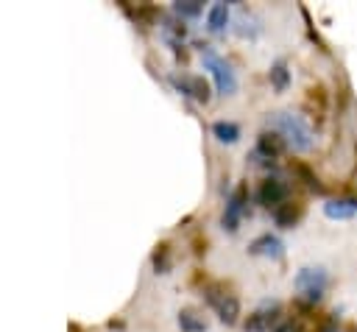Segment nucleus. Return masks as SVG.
<instances>
[{
  "label": "nucleus",
  "mask_w": 357,
  "mask_h": 332,
  "mask_svg": "<svg viewBox=\"0 0 357 332\" xmlns=\"http://www.w3.org/2000/svg\"><path fill=\"white\" fill-rule=\"evenodd\" d=\"M170 246L167 243H159L156 246V251H153V271L156 273H167L170 271Z\"/></svg>",
  "instance_id": "17"
},
{
  "label": "nucleus",
  "mask_w": 357,
  "mask_h": 332,
  "mask_svg": "<svg viewBox=\"0 0 357 332\" xmlns=\"http://www.w3.org/2000/svg\"><path fill=\"white\" fill-rule=\"evenodd\" d=\"M212 134L220 139V142H237L240 139V126L237 123H231V120H215L212 123Z\"/></svg>",
  "instance_id": "14"
},
{
  "label": "nucleus",
  "mask_w": 357,
  "mask_h": 332,
  "mask_svg": "<svg viewBox=\"0 0 357 332\" xmlns=\"http://www.w3.org/2000/svg\"><path fill=\"white\" fill-rule=\"evenodd\" d=\"M357 212V206L351 204V198H332L324 204V215L332 218V220H346Z\"/></svg>",
  "instance_id": "13"
},
{
  "label": "nucleus",
  "mask_w": 357,
  "mask_h": 332,
  "mask_svg": "<svg viewBox=\"0 0 357 332\" xmlns=\"http://www.w3.org/2000/svg\"><path fill=\"white\" fill-rule=\"evenodd\" d=\"M178 326H181V332H206V321L192 310L178 312Z\"/></svg>",
  "instance_id": "15"
},
{
  "label": "nucleus",
  "mask_w": 357,
  "mask_h": 332,
  "mask_svg": "<svg viewBox=\"0 0 357 332\" xmlns=\"http://www.w3.org/2000/svg\"><path fill=\"white\" fill-rule=\"evenodd\" d=\"M248 251H251V254H257V257L279 259V257L284 254V246H282V240H279V237H273V234H262V237H257V240L248 246Z\"/></svg>",
  "instance_id": "11"
},
{
  "label": "nucleus",
  "mask_w": 357,
  "mask_h": 332,
  "mask_svg": "<svg viewBox=\"0 0 357 332\" xmlns=\"http://www.w3.org/2000/svg\"><path fill=\"white\" fill-rule=\"evenodd\" d=\"M204 299H206V304L218 312V318H220L223 324H234V321H237V315H240V301H237V296H234L229 287H223V285H209V287L204 290Z\"/></svg>",
  "instance_id": "3"
},
{
  "label": "nucleus",
  "mask_w": 357,
  "mask_h": 332,
  "mask_svg": "<svg viewBox=\"0 0 357 332\" xmlns=\"http://www.w3.org/2000/svg\"><path fill=\"white\" fill-rule=\"evenodd\" d=\"M226 25H229V6L223 0H218L206 11V28L212 33H220V31H226Z\"/></svg>",
  "instance_id": "12"
},
{
  "label": "nucleus",
  "mask_w": 357,
  "mask_h": 332,
  "mask_svg": "<svg viewBox=\"0 0 357 332\" xmlns=\"http://www.w3.org/2000/svg\"><path fill=\"white\" fill-rule=\"evenodd\" d=\"M70 332H78V329H75V326H70Z\"/></svg>",
  "instance_id": "22"
},
{
  "label": "nucleus",
  "mask_w": 357,
  "mask_h": 332,
  "mask_svg": "<svg viewBox=\"0 0 357 332\" xmlns=\"http://www.w3.org/2000/svg\"><path fill=\"white\" fill-rule=\"evenodd\" d=\"M234 31H237L240 36H257V33H259V25H257V20H254L251 14H245V11H243V14L237 17Z\"/></svg>",
  "instance_id": "18"
},
{
  "label": "nucleus",
  "mask_w": 357,
  "mask_h": 332,
  "mask_svg": "<svg viewBox=\"0 0 357 332\" xmlns=\"http://www.w3.org/2000/svg\"><path fill=\"white\" fill-rule=\"evenodd\" d=\"M276 324H279V312H276V307L257 310V312L248 315V321H245V332H271V329H276Z\"/></svg>",
  "instance_id": "9"
},
{
  "label": "nucleus",
  "mask_w": 357,
  "mask_h": 332,
  "mask_svg": "<svg viewBox=\"0 0 357 332\" xmlns=\"http://www.w3.org/2000/svg\"><path fill=\"white\" fill-rule=\"evenodd\" d=\"M301 204H296V201H284V204H279L276 209H273V223L279 226V229H293L296 223H298V218H301Z\"/></svg>",
  "instance_id": "10"
},
{
  "label": "nucleus",
  "mask_w": 357,
  "mask_h": 332,
  "mask_svg": "<svg viewBox=\"0 0 357 332\" xmlns=\"http://www.w3.org/2000/svg\"><path fill=\"white\" fill-rule=\"evenodd\" d=\"M296 173L304 179V184H307L312 193H324V184H318V179L310 173V167H307V165H296Z\"/></svg>",
  "instance_id": "20"
},
{
  "label": "nucleus",
  "mask_w": 357,
  "mask_h": 332,
  "mask_svg": "<svg viewBox=\"0 0 357 332\" xmlns=\"http://www.w3.org/2000/svg\"><path fill=\"white\" fill-rule=\"evenodd\" d=\"M326 282H329V276H326L324 268H301V271L296 273V290H298L307 301H312V304L324 296Z\"/></svg>",
  "instance_id": "4"
},
{
  "label": "nucleus",
  "mask_w": 357,
  "mask_h": 332,
  "mask_svg": "<svg viewBox=\"0 0 357 332\" xmlns=\"http://www.w3.org/2000/svg\"><path fill=\"white\" fill-rule=\"evenodd\" d=\"M245 209H248V187H245V184H237L234 193L229 195L226 209H223V218H220L223 229H226V232H237V226H240Z\"/></svg>",
  "instance_id": "5"
},
{
  "label": "nucleus",
  "mask_w": 357,
  "mask_h": 332,
  "mask_svg": "<svg viewBox=\"0 0 357 332\" xmlns=\"http://www.w3.org/2000/svg\"><path fill=\"white\" fill-rule=\"evenodd\" d=\"M287 181H282V179H276V176H268V179H262V184H259V190H257V201L262 204V206H268V209H276L279 204H284L287 201Z\"/></svg>",
  "instance_id": "6"
},
{
  "label": "nucleus",
  "mask_w": 357,
  "mask_h": 332,
  "mask_svg": "<svg viewBox=\"0 0 357 332\" xmlns=\"http://www.w3.org/2000/svg\"><path fill=\"white\" fill-rule=\"evenodd\" d=\"M201 0H176L173 3V11L178 14V17H198L201 14Z\"/></svg>",
  "instance_id": "19"
},
{
  "label": "nucleus",
  "mask_w": 357,
  "mask_h": 332,
  "mask_svg": "<svg viewBox=\"0 0 357 332\" xmlns=\"http://www.w3.org/2000/svg\"><path fill=\"white\" fill-rule=\"evenodd\" d=\"M271 86L276 89V92H284L287 89V84H290V73H287V64L284 61H276L273 67H271Z\"/></svg>",
  "instance_id": "16"
},
{
  "label": "nucleus",
  "mask_w": 357,
  "mask_h": 332,
  "mask_svg": "<svg viewBox=\"0 0 357 332\" xmlns=\"http://www.w3.org/2000/svg\"><path fill=\"white\" fill-rule=\"evenodd\" d=\"M170 81H173V86H176L181 95L195 98L198 103H206V100H209V84H206L201 75H190V78H178V75H173Z\"/></svg>",
  "instance_id": "7"
},
{
  "label": "nucleus",
  "mask_w": 357,
  "mask_h": 332,
  "mask_svg": "<svg viewBox=\"0 0 357 332\" xmlns=\"http://www.w3.org/2000/svg\"><path fill=\"white\" fill-rule=\"evenodd\" d=\"M287 148V142L276 134V131H262L257 137V156H262L259 162H273L276 156H282Z\"/></svg>",
  "instance_id": "8"
},
{
  "label": "nucleus",
  "mask_w": 357,
  "mask_h": 332,
  "mask_svg": "<svg viewBox=\"0 0 357 332\" xmlns=\"http://www.w3.org/2000/svg\"><path fill=\"white\" fill-rule=\"evenodd\" d=\"M268 126H271V131H276L284 142H287V148H293V151H310L312 145H315V134H312V128L304 123V117L301 114H293V112H273V114H268Z\"/></svg>",
  "instance_id": "1"
},
{
  "label": "nucleus",
  "mask_w": 357,
  "mask_h": 332,
  "mask_svg": "<svg viewBox=\"0 0 357 332\" xmlns=\"http://www.w3.org/2000/svg\"><path fill=\"white\" fill-rule=\"evenodd\" d=\"M201 61H204V70L212 73L215 86H218L220 95H234V92H237V75H234L231 64H229L223 56H218L212 47L204 45V47H201Z\"/></svg>",
  "instance_id": "2"
},
{
  "label": "nucleus",
  "mask_w": 357,
  "mask_h": 332,
  "mask_svg": "<svg viewBox=\"0 0 357 332\" xmlns=\"http://www.w3.org/2000/svg\"><path fill=\"white\" fill-rule=\"evenodd\" d=\"M273 332H304V326H301V321H293V318H287V321H279Z\"/></svg>",
  "instance_id": "21"
}]
</instances>
